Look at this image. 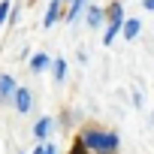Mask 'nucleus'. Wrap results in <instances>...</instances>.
Returning <instances> with one entry per match:
<instances>
[{
    "instance_id": "12",
    "label": "nucleus",
    "mask_w": 154,
    "mask_h": 154,
    "mask_svg": "<svg viewBox=\"0 0 154 154\" xmlns=\"http://www.w3.org/2000/svg\"><path fill=\"white\" fill-rule=\"evenodd\" d=\"M106 18H109V21H124V6L118 3V0H115V3L106 9Z\"/></svg>"
},
{
    "instance_id": "5",
    "label": "nucleus",
    "mask_w": 154,
    "mask_h": 154,
    "mask_svg": "<svg viewBox=\"0 0 154 154\" xmlns=\"http://www.w3.org/2000/svg\"><path fill=\"white\" fill-rule=\"evenodd\" d=\"M15 94V79L9 72H0V100H9Z\"/></svg>"
},
{
    "instance_id": "8",
    "label": "nucleus",
    "mask_w": 154,
    "mask_h": 154,
    "mask_svg": "<svg viewBox=\"0 0 154 154\" xmlns=\"http://www.w3.org/2000/svg\"><path fill=\"white\" fill-rule=\"evenodd\" d=\"M85 3H88V0H69V12H63V18L72 24L75 18H79L82 15V9H85Z\"/></svg>"
},
{
    "instance_id": "18",
    "label": "nucleus",
    "mask_w": 154,
    "mask_h": 154,
    "mask_svg": "<svg viewBox=\"0 0 154 154\" xmlns=\"http://www.w3.org/2000/svg\"><path fill=\"white\" fill-rule=\"evenodd\" d=\"M66 3H69V0H66Z\"/></svg>"
},
{
    "instance_id": "11",
    "label": "nucleus",
    "mask_w": 154,
    "mask_h": 154,
    "mask_svg": "<svg viewBox=\"0 0 154 154\" xmlns=\"http://www.w3.org/2000/svg\"><path fill=\"white\" fill-rule=\"evenodd\" d=\"M51 66H54V82L60 85V82H63V75H66V60H63V57H54Z\"/></svg>"
},
{
    "instance_id": "3",
    "label": "nucleus",
    "mask_w": 154,
    "mask_h": 154,
    "mask_svg": "<svg viewBox=\"0 0 154 154\" xmlns=\"http://www.w3.org/2000/svg\"><path fill=\"white\" fill-rule=\"evenodd\" d=\"M51 127H54V121H51V118L45 115V118H39V121L33 124V136H36L39 142H45V139L51 136Z\"/></svg>"
},
{
    "instance_id": "14",
    "label": "nucleus",
    "mask_w": 154,
    "mask_h": 154,
    "mask_svg": "<svg viewBox=\"0 0 154 154\" xmlns=\"http://www.w3.org/2000/svg\"><path fill=\"white\" fill-rule=\"evenodd\" d=\"M69 154H88V148L82 145V139H75V142H72V151H69Z\"/></svg>"
},
{
    "instance_id": "7",
    "label": "nucleus",
    "mask_w": 154,
    "mask_h": 154,
    "mask_svg": "<svg viewBox=\"0 0 154 154\" xmlns=\"http://www.w3.org/2000/svg\"><path fill=\"white\" fill-rule=\"evenodd\" d=\"M60 3H63V0H51V6H48V12H45V18H42V27H51L63 12H60Z\"/></svg>"
},
{
    "instance_id": "2",
    "label": "nucleus",
    "mask_w": 154,
    "mask_h": 154,
    "mask_svg": "<svg viewBox=\"0 0 154 154\" xmlns=\"http://www.w3.org/2000/svg\"><path fill=\"white\" fill-rule=\"evenodd\" d=\"M12 97H15V109H18L21 115H27V112H30V106H33V94H30L27 88H15V94H12Z\"/></svg>"
},
{
    "instance_id": "4",
    "label": "nucleus",
    "mask_w": 154,
    "mask_h": 154,
    "mask_svg": "<svg viewBox=\"0 0 154 154\" xmlns=\"http://www.w3.org/2000/svg\"><path fill=\"white\" fill-rule=\"evenodd\" d=\"M121 30H124V39H127V42H133V39L139 36V30H142V21H139V18H124Z\"/></svg>"
},
{
    "instance_id": "6",
    "label": "nucleus",
    "mask_w": 154,
    "mask_h": 154,
    "mask_svg": "<svg viewBox=\"0 0 154 154\" xmlns=\"http://www.w3.org/2000/svg\"><path fill=\"white\" fill-rule=\"evenodd\" d=\"M85 12H88V15H85V21H88L91 27H100V24L106 21V9H100V6H88Z\"/></svg>"
},
{
    "instance_id": "13",
    "label": "nucleus",
    "mask_w": 154,
    "mask_h": 154,
    "mask_svg": "<svg viewBox=\"0 0 154 154\" xmlns=\"http://www.w3.org/2000/svg\"><path fill=\"white\" fill-rule=\"evenodd\" d=\"M9 6H12L9 0H3V3H0V27H3V21L9 18Z\"/></svg>"
},
{
    "instance_id": "15",
    "label": "nucleus",
    "mask_w": 154,
    "mask_h": 154,
    "mask_svg": "<svg viewBox=\"0 0 154 154\" xmlns=\"http://www.w3.org/2000/svg\"><path fill=\"white\" fill-rule=\"evenodd\" d=\"M42 151H45V154H57V148H54L51 142H45V145H42Z\"/></svg>"
},
{
    "instance_id": "16",
    "label": "nucleus",
    "mask_w": 154,
    "mask_h": 154,
    "mask_svg": "<svg viewBox=\"0 0 154 154\" xmlns=\"http://www.w3.org/2000/svg\"><path fill=\"white\" fill-rule=\"evenodd\" d=\"M142 6H145L148 12H154V0H142Z\"/></svg>"
},
{
    "instance_id": "1",
    "label": "nucleus",
    "mask_w": 154,
    "mask_h": 154,
    "mask_svg": "<svg viewBox=\"0 0 154 154\" xmlns=\"http://www.w3.org/2000/svg\"><path fill=\"white\" fill-rule=\"evenodd\" d=\"M79 139H82V145L88 148V154H115V151H118V145H121L118 133H109V130H94V127H88Z\"/></svg>"
},
{
    "instance_id": "9",
    "label": "nucleus",
    "mask_w": 154,
    "mask_h": 154,
    "mask_svg": "<svg viewBox=\"0 0 154 154\" xmlns=\"http://www.w3.org/2000/svg\"><path fill=\"white\" fill-rule=\"evenodd\" d=\"M121 24H124V21H109V27H106V36H103V45H112V42H115V36H118Z\"/></svg>"
},
{
    "instance_id": "17",
    "label": "nucleus",
    "mask_w": 154,
    "mask_h": 154,
    "mask_svg": "<svg viewBox=\"0 0 154 154\" xmlns=\"http://www.w3.org/2000/svg\"><path fill=\"white\" fill-rule=\"evenodd\" d=\"M33 154H45V151H42V145H39V148H36V151H33Z\"/></svg>"
},
{
    "instance_id": "10",
    "label": "nucleus",
    "mask_w": 154,
    "mask_h": 154,
    "mask_svg": "<svg viewBox=\"0 0 154 154\" xmlns=\"http://www.w3.org/2000/svg\"><path fill=\"white\" fill-rule=\"evenodd\" d=\"M48 63H51V57L39 51V54H33V60H30V69H33V72H42V69H45Z\"/></svg>"
}]
</instances>
